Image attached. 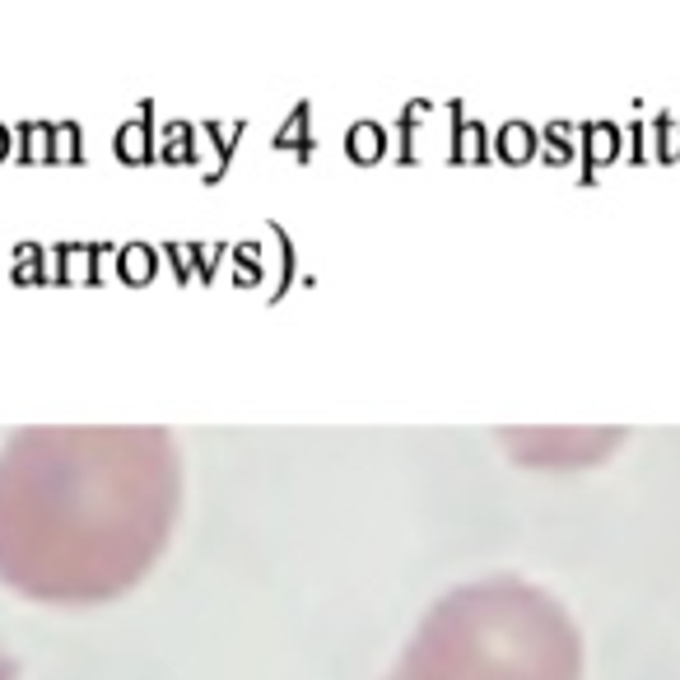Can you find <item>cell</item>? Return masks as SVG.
I'll return each mask as SVG.
<instances>
[{"mask_svg":"<svg viewBox=\"0 0 680 680\" xmlns=\"http://www.w3.org/2000/svg\"><path fill=\"white\" fill-rule=\"evenodd\" d=\"M178 453L159 430H24L0 448V582L99 606L164 550Z\"/></svg>","mask_w":680,"mask_h":680,"instance_id":"1","label":"cell"},{"mask_svg":"<svg viewBox=\"0 0 680 680\" xmlns=\"http://www.w3.org/2000/svg\"><path fill=\"white\" fill-rule=\"evenodd\" d=\"M0 680H14V671H10L5 662H0Z\"/></svg>","mask_w":680,"mask_h":680,"instance_id":"3","label":"cell"},{"mask_svg":"<svg viewBox=\"0 0 680 680\" xmlns=\"http://www.w3.org/2000/svg\"><path fill=\"white\" fill-rule=\"evenodd\" d=\"M499 629V588H476L448 597L434 620L415 634L397 680H573V657L555 648L532 657V634L494 638Z\"/></svg>","mask_w":680,"mask_h":680,"instance_id":"2","label":"cell"}]
</instances>
